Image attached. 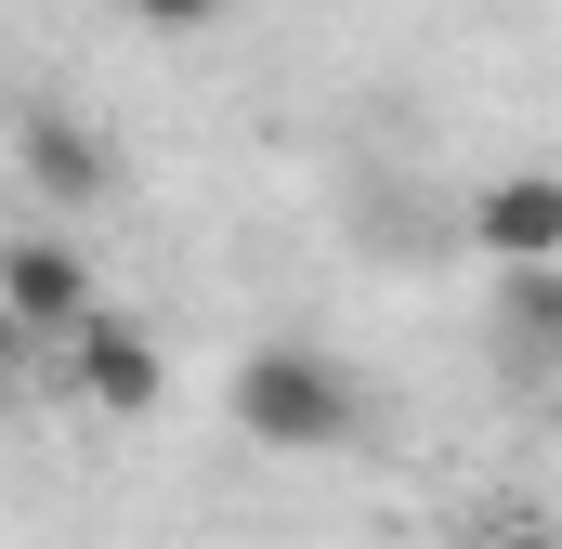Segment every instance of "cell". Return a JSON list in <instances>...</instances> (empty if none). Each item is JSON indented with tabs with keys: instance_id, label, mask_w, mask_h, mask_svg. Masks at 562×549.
Here are the masks:
<instances>
[{
	"instance_id": "6da1fadb",
	"label": "cell",
	"mask_w": 562,
	"mask_h": 549,
	"mask_svg": "<svg viewBox=\"0 0 562 549\" xmlns=\"http://www.w3.org/2000/svg\"><path fill=\"white\" fill-rule=\"evenodd\" d=\"M223 406H236L249 445H276V458H340V445H367V380H353L327 340H249L236 380H223Z\"/></svg>"
},
{
	"instance_id": "7a4b0ae2",
	"label": "cell",
	"mask_w": 562,
	"mask_h": 549,
	"mask_svg": "<svg viewBox=\"0 0 562 549\" xmlns=\"http://www.w3.org/2000/svg\"><path fill=\"white\" fill-rule=\"evenodd\" d=\"M0 314H13V340H26V354H66V340L105 314L92 249H79L66 223H13V236H0Z\"/></svg>"
},
{
	"instance_id": "3957f363",
	"label": "cell",
	"mask_w": 562,
	"mask_h": 549,
	"mask_svg": "<svg viewBox=\"0 0 562 549\" xmlns=\"http://www.w3.org/2000/svg\"><path fill=\"white\" fill-rule=\"evenodd\" d=\"M13 170H26V197H40L53 223H79V210L119 197V144L92 132L79 105H26V119H13Z\"/></svg>"
},
{
	"instance_id": "277c9868",
	"label": "cell",
	"mask_w": 562,
	"mask_h": 549,
	"mask_svg": "<svg viewBox=\"0 0 562 549\" xmlns=\"http://www.w3.org/2000/svg\"><path fill=\"white\" fill-rule=\"evenodd\" d=\"M66 406H92V418H157V393H170V354L144 340L132 314H92L79 340H66Z\"/></svg>"
},
{
	"instance_id": "5b68a950",
	"label": "cell",
	"mask_w": 562,
	"mask_h": 549,
	"mask_svg": "<svg viewBox=\"0 0 562 549\" xmlns=\"http://www.w3.org/2000/svg\"><path fill=\"white\" fill-rule=\"evenodd\" d=\"M458 236H471V262H562V170H484L471 183V210H458Z\"/></svg>"
},
{
	"instance_id": "8992f818",
	"label": "cell",
	"mask_w": 562,
	"mask_h": 549,
	"mask_svg": "<svg viewBox=\"0 0 562 549\" xmlns=\"http://www.w3.org/2000/svg\"><path fill=\"white\" fill-rule=\"evenodd\" d=\"M484 354H497V380H562V262L484 274Z\"/></svg>"
},
{
	"instance_id": "52a82bcc",
	"label": "cell",
	"mask_w": 562,
	"mask_h": 549,
	"mask_svg": "<svg viewBox=\"0 0 562 549\" xmlns=\"http://www.w3.org/2000/svg\"><path fill=\"white\" fill-rule=\"evenodd\" d=\"M236 0H132V26H157V40H196V26H223Z\"/></svg>"
},
{
	"instance_id": "ba28073f",
	"label": "cell",
	"mask_w": 562,
	"mask_h": 549,
	"mask_svg": "<svg viewBox=\"0 0 562 549\" xmlns=\"http://www.w3.org/2000/svg\"><path fill=\"white\" fill-rule=\"evenodd\" d=\"M497 549H562V524H510V537H497Z\"/></svg>"
}]
</instances>
